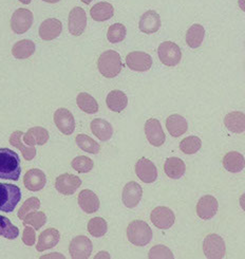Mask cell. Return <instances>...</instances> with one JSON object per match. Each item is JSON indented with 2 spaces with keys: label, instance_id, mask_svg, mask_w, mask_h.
Segmentation results:
<instances>
[{
  "label": "cell",
  "instance_id": "3957f363",
  "mask_svg": "<svg viewBox=\"0 0 245 259\" xmlns=\"http://www.w3.org/2000/svg\"><path fill=\"white\" fill-rule=\"evenodd\" d=\"M127 238L136 246H144L153 239V230L145 221H132L127 228Z\"/></svg>",
  "mask_w": 245,
  "mask_h": 259
},
{
  "label": "cell",
  "instance_id": "4316f807",
  "mask_svg": "<svg viewBox=\"0 0 245 259\" xmlns=\"http://www.w3.org/2000/svg\"><path fill=\"white\" fill-rule=\"evenodd\" d=\"M108 108L113 112L123 111L128 104V98L121 90H112L109 92L106 99Z\"/></svg>",
  "mask_w": 245,
  "mask_h": 259
},
{
  "label": "cell",
  "instance_id": "8d00e7d4",
  "mask_svg": "<svg viewBox=\"0 0 245 259\" xmlns=\"http://www.w3.org/2000/svg\"><path fill=\"white\" fill-rule=\"evenodd\" d=\"M107 230H108L107 221L101 217L92 218L88 222V232L91 236L95 238H100L104 236V235L107 233Z\"/></svg>",
  "mask_w": 245,
  "mask_h": 259
},
{
  "label": "cell",
  "instance_id": "8fae6325",
  "mask_svg": "<svg viewBox=\"0 0 245 259\" xmlns=\"http://www.w3.org/2000/svg\"><path fill=\"white\" fill-rule=\"evenodd\" d=\"M93 245L86 236H76L69 246V252L74 259H88L91 256Z\"/></svg>",
  "mask_w": 245,
  "mask_h": 259
},
{
  "label": "cell",
  "instance_id": "ffe728a7",
  "mask_svg": "<svg viewBox=\"0 0 245 259\" xmlns=\"http://www.w3.org/2000/svg\"><path fill=\"white\" fill-rule=\"evenodd\" d=\"M45 183H46V178H45L44 172L37 168L29 170L25 175V178H23V184H25L27 190L31 192L41 191L45 186Z\"/></svg>",
  "mask_w": 245,
  "mask_h": 259
},
{
  "label": "cell",
  "instance_id": "d4e9b609",
  "mask_svg": "<svg viewBox=\"0 0 245 259\" xmlns=\"http://www.w3.org/2000/svg\"><path fill=\"white\" fill-rule=\"evenodd\" d=\"M224 125L229 132L242 134L245 131V114L239 111H232L225 115Z\"/></svg>",
  "mask_w": 245,
  "mask_h": 259
},
{
  "label": "cell",
  "instance_id": "83f0119b",
  "mask_svg": "<svg viewBox=\"0 0 245 259\" xmlns=\"http://www.w3.org/2000/svg\"><path fill=\"white\" fill-rule=\"evenodd\" d=\"M164 170L170 179L177 180L184 176L186 166L183 160L176 157H171L166 160L164 164Z\"/></svg>",
  "mask_w": 245,
  "mask_h": 259
},
{
  "label": "cell",
  "instance_id": "2e32d148",
  "mask_svg": "<svg viewBox=\"0 0 245 259\" xmlns=\"http://www.w3.org/2000/svg\"><path fill=\"white\" fill-rule=\"evenodd\" d=\"M142 196H143V188L141 185L134 181L128 182L124 187L123 195H122L123 203L127 207L134 208L142 200Z\"/></svg>",
  "mask_w": 245,
  "mask_h": 259
},
{
  "label": "cell",
  "instance_id": "8992f818",
  "mask_svg": "<svg viewBox=\"0 0 245 259\" xmlns=\"http://www.w3.org/2000/svg\"><path fill=\"white\" fill-rule=\"evenodd\" d=\"M203 252L209 259H222L226 252L223 238L217 234L207 235L203 242Z\"/></svg>",
  "mask_w": 245,
  "mask_h": 259
},
{
  "label": "cell",
  "instance_id": "7dc6e473",
  "mask_svg": "<svg viewBox=\"0 0 245 259\" xmlns=\"http://www.w3.org/2000/svg\"><path fill=\"white\" fill-rule=\"evenodd\" d=\"M19 2H20L21 4H23V5H30L32 0H19Z\"/></svg>",
  "mask_w": 245,
  "mask_h": 259
},
{
  "label": "cell",
  "instance_id": "f35d334b",
  "mask_svg": "<svg viewBox=\"0 0 245 259\" xmlns=\"http://www.w3.org/2000/svg\"><path fill=\"white\" fill-rule=\"evenodd\" d=\"M46 222V216L43 211H32L23 218V226H31L34 230L41 229Z\"/></svg>",
  "mask_w": 245,
  "mask_h": 259
},
{
  "label": "cell",
  "instance_id": "603a6c76",
  "mask_svg": "<svg viewBox=\"0 0 245 259\" xmlns=\"http://www.w3.org/2000/svg\"><path fill=\"white\" fill-rule=\"evenodd\" d=\"M61 239V234L56 229H48L43 231L38 238V242L36 245V250L38 252H43L49 250L57 245L58 241Z\"/></svg>",
  "mask_w": 245,
  "mask_h": 259
},
{
  "label": "cell",
  "instance_id": "7bdbcfd3",
  "mask_svg": "<svg viewBox=\"0 0 245 259\" xmlns=\"http://www.w3.org/2000/svg\"><path fill=\"white\" fill-rule=\"evenodd\" d=\"M173 257L174 256L172 252L165 245H156L149 251V254H148V258L150 259H163V258L172 259Z\"/></svg>",
  "mask_w": 245,
  "mask_h": 259
},
{
  "label": "cell",
  "instance_id": "d6a6232c",
  "mask_svg": "<svg viewBox=\"0 0 245 259\" xmlns=\"http://www.w3.org/2000/svg\"><path fill=\"white\" fill-rule=\"evenodd\" d=\"M21 137H23L22 132L18 131V132L13 133L11 135V138H10V144L18 148L21 151L23 158H25L27 161H31L35 158V156H36V149H35L34 146L26 147L25 145H23L21 143Z\"/></svg>",
  "mask_w": 245,
  "mask_h": 259
},
{
  "label": "cell",
  "instance_id": "7402d4cb",
  "mask_svg": "<svg viewBox=\"0 0 245 259\" xmlns=\"http://www.w3.org/2000/svg\"><path fill=\"white\" fill-rule=\"evenodd\" d=\"M49 132L40 126L30 128L27 134L23 135V141L30 146L44 145L49 141Z\"/></svg>",
  "mask_w": 245,
  "mask_h": 259
},
{
  "label": "cell",
  "instance_id": "74e56055",
  "mask_svg": "<svg viewBox=\"0 0 245 259\" xmlns=\"http://www.w3.org/2000/svg\"><path fill=\"white\" fill-rule=\"evenodd\" d=\"M18 228L15 227L9 218L0 215V236L10 240H14L18 237Z\"/></svg>",
  "mask_w": 245,
  "mask_h": 259
},
{
  "label": "cell",
  "instance_id": "277c9868",
  "mask_svg": "<svg viewBox=\"0 0 245 259\" xmlns=\"http://www.w3.org/2000/svg\"><path fill=\"white\" fill-rule=\"evenodd\" d=\"M21 199L20 188L14 184L0 183V210L12 213Z\"/></svg>",
  "mask_w": 245,
  "mask_h": 259
},
{
  "label": "cell",
  "instance_id": "836d02e7",
  "mask_svg": "<svg viewBox=\"0 0 245 259\" xmlns=\"http://www.w3.org/2000/svg\"><path fill=\"white\" fill-rule=\"evenodd\" d=\"M76 103H77V106L79 107V109L83 110L86 113L93 114V113H96L99 111V104H97L96 100L86 92H81L78 94L77 99H76Z\"/></svg>",
  "mask_w": 245,
  "mask_h": 259
},
{
  "label": "cell",
  "instance_id": "5bb4252c",
  "mask_svg": "<svg viewBox=\"0 0 245 259\" xmlns=\"http://www.w3.org/2000/svg\"><path fill=\"white\" fill-rule=\"evenodd\" d=\"M145 134L148 142L155 147H160L165 143L166 136L163 132L160 121L157 119L147 120L145 123Z\"/></svg>",
  "mask_w": 245,
  "mask_h": 259
},
{
  "label": "cell",
  "instance_id": "ee69618b",
  "mask_svg": "<svg viewBox=\"0 0 245 259\" xmlns=\"http://www.w3.org/2000/svg\"><path fill=\"white\" fill-rule=\"evenodd\" d=\"M35 240H36V233H35V231L32 228L26 227L22 234V242L28 246H32L34 245Z\"/></svg>",
  "mask_w": 245,
  "mask_h": 259
},
{
  "label": "cell",
  "instance_id": "d590c367",
  "mask_svg": "<svg viewBox=\"0 0 245 259\" xmlns=\"http://www.w3.org/2000/svg\"><path fill=\"white\" fill-rule=\"evenodd\" d=\"M202 147V141L199 137L190 136L181 141L180 149L186 155H194Z\"/></svg>",
  "mask_w": 245,
  "mask_h": 259
},
{
  "label": "cell",
  "instance_id": "7a4b0ae2",
  "mask_svg": "<svg viewBox=\"0 0 245 259\" xmlns=\"http://www.w3.org/2000/svg\"><path fill=\"white\" fill-rule=\"evenodd\" d=\"M97 68L103 76L107 78L115 77L123 69L121 55L113 50L105 51L99 58Z\"/></svg>",
  "mask_w": 245,
  "mask_h": 259
},
{
  "label": "cell",
  "instance_id": "52a82bcc",
  "mask_svg": "<svg viewBox=\"0 0 245 259\" xmlns=\"http://www.w3.org/2000/svg\"><path fill=\"white\" fill-rule=\"evenodd\" d=\"M33 13L27 9L16 10L11 18V28L16 34L26 33L33 23Z\"/></svg>",
  "mask_w": 245,
  "mask_h": 259
},
{
  "label": "cell",
  "instance_id": "1f68e13d",
  "mask_svg": "<svg viewBox=\"0 0 245 259\" xmlns=\"http://www.w3.org/2000/svg\"><path fill=\"white\" fill-rule=\"evenodd\" d=\"M35 52V44L30 39H22L17 41L13 48H12V54L17 60H26L32 56Z\"/></svg>",
  "mask_w": 245,
  "mask_h": 259
},
{
  "label": "cell",
  "instance_id": "f546056e",
  "mask_svg": "<svg viewBox=\"0 0 245 259\" xmlns=\"http://www.w3.org/2000/svg\"><path fill=\"white\" fill-rule=\"evenodd\" d=\"M205 36V29L203 26L199 25V23H194L192 25L188 31L186 32V44H187L190 48L197 49L202 45Z\"/></svg>",
  "mask_w": 245,
  "mask_h": 259
},
{
  "label": "cell",
  "instance_id": "484cf974",
  "mask_svg": "<svg viewBox=\"0 0 245 259\" xmlns=\"http://www.w3.org/2000/svg\"><path fill=\"white\" fill-rule=\"evenodd\" d=\"M90 128L92 134L97 137L101 141H108L112 138L113 128L112 125L103 119L93 120L90 124Z\"/></svg>",
  "mask_w": 245,
  "mask_h": 259
},
{
  "label": "cell",
  "instance_id": "44dd1931",
  "mask_svg": "<svg viewBox=\"0 0 245 259\" xmlns=\"http://www.w3.org/2000/svg\"><path fill=\"white\" fill-rule=\"evenodd\" d=\"M78 204L85 213L93 214L99 210L101 202L99 197L92 191L84 190L78 195Z\"/></svg>",
  "mask_w": 245,
  "mask_h": 259
},
{
  "label": "cell",
  "instance_id": "cb8c5ba5",
  "mask_svg": "<svg viewBox=\"0 0 245 259\" xmlns=\"http://www.w3.org/2000/svg\"><path fill=\"white\" fill-rule=\"evenodd\" d=\"M166 128L172 137L178 138L187 132L188 124L182 115L172 114L166 120Z\"/></svg>",
  "mask_w": 245,
  "mask_h": 259
},
{
  "label": "cell",
  "instance_id": "e575fe53",
  "mask_svg": "<svg viewBox=\"0 0 245 259\" xmlns=\"http://www.w3.org/2000/svg\"><path fill=\"white\" fill-rule=\"evenodd\" d=\"M75 142L81 150L89 152V154L97 155L101 151V145L96 142V141L88 137L87 135H83V134L78 135L75 139Z\"/></svg>",
  "mask_w": 245,
  "mask_h": 259
},
{
  "label": "cell",
  "instance_id": "6da1fadb",
  "mask_svg": "<svg viewBox=\"0 0 245 259\" xmlns=\"http://www.w3.org/2000/svg\"><path fill=\"white\" fill-rule=\"evenodd\" d=\"M20 174L19 156L9 148H0V179L17 181Z\"/></svg>",
  "mask_w": 245,
  "mask_h": 259
},
{
  "label": "cell",
  "instance_id": "c3c4849f",
  "mask_svg": "<svg viewBox=\"0 0 245 259\" xmlns=\"http://www.w3.org/2000/svg\"><path fill=\"white\" fill-rule=\"evenodd\" d=\"M80 2H81V3H84V4H86V5H89V4L92 2V0H80Z\"/></svg>",
  "mask_w": 245,
  "mask_h": 259
},
{
  "label": "cell",
  "instance_id": "bcb514c9",
  "mask_svg": "<svg viewBox=\"0 0 245 259\" xmlns=\"http://www.w3.org/2000/svg\"><path fill=\"white\" fill-rule=\"evenodd\" d=\"M42 2H45L48 4H57V3H60L61 0H42Z\"/></svg>",
  "mask_w": 245,
  "mask_h": 259
},
{
  "label": "cell",
  "instance_id": "b9f144b4",
  "mask_svg": "<svg viewBox=\"0 0 245 259\" xmlns=\"http://www.w3.org/2000/svg\"><path fill=\"white\" fill-rule=\"evenodd\" d=\"M40 207V201L39 199L36 197H32L26 200V202L23 203L19 210H18V218L22 219L25 218L28 214L32 213V211H36Z\"/></svg>",
  "mask_w": 245,
  "mask_h": 259
},
{
  "label": "cell",
  "instance_id": "30bf717a",
  "mask_svg": "<svg viewBox=\"0 0 245 259\" xmlns=\"http://www.w3.org/2000/svg\"><path fill=\"white\" fill-rule=\"evenodd\" d=\"M81 180L77 176L72 174H64L57 177L55 181L56 191L64 196L73 195L77 188L80 187Z\"/></svg>",
  "mask_w": 245,
  "mask_h": 259
},
{
  "label": "cell",
  "instance_id": "ac0fdd59",
  "mask_svg": "<svg viewBox=\"0 0 245 259\" xmlns=\"http://www.w3.org/2000/svg\"><path fill=\"white\" fill-rule=\"evenodd\" d=\"M63 31V23L60 19L48 18L39 27V36L42 40H53L60 36Z\"/></svg>",
  "mask_w": 245,
  "mask_h": 259
},
{
  "label": "cell",
  "instance_id": "60d3db41",
  "mask_svg": "<svg viewBox=\"0 0 245 259\" xmlns=\"http://www.w3.org/2000/svg\"><path fill=\"white\" fill-rule=\"evenodd\" d=\"M71 166L73 169L80 174H87L92 170L93 166H94V163L93 161L85 156H78L71 162Z\"/></svg>",
  "mask_w": 245,
  "mask_h": 259
},
{
  "label": "cell",
  "instance_id": "5b68a950",
  "mask_svg": "<svg viewBox=\"0 0 245 259\" xmlns=\"http://www.w3.org/2000/svg\"><path fill=\"white\" fill-rule=\"evenodd\" d=\"M158 55L162 64L167 67L177 66L182 58L180 47L172 41L162 42L158 48Z\"/></svg>",
  "mask_w": 245,
  "mask_h": 259
},
{
  "label": "cell",
  "instance_id": "4dcf8cb0",
  "mask_svg": "<svg viewBox=\"0 0 245 259\" xmlns=\"http://www.w3.org/2000/svg\"><path fill=\"white\" fill-rule=\"evenodd\" d=\"M114 8L109 3H99L90 10V15L95 21H106L113 17Z\"/></svg>",
  "mask_w": 245,
  "mask_h": 259
},
{
  "label": "cell",
  "instance_id": "f1b7e54d",
  "mask_svg": "<svg viewBox=\"0 0 245 259\" xmlns=\"http://www.w3.org/2000/svg\"><path fill=\"white\" fill-rule=\"evenodd\" d=\"M223 166L230 172H240L245 166L244 157L238 151H230L223 158Z\"/></svg>",
  "mask_w": 245,
  "mask_h": 259
},
{
  "label": "cell",
  "instance_id": "f6af8a7d",
  "mask_svg": "<svg viewBox=\"0 0 245 259\" xmlns=\"http://www.w3.org/2000/svg\"><path fill=\"white\" fill-rule=\"evenodd\" d=\"M50 257H57V258H64V256H62V254H56V253H54V254H50L49 256H43V257H41V258H50Z\"/></svg>",
  "mask_w": 245,
  "mask_h": 259
},
{
  "label": "cell",
  "instance_id": "ba28073f",
  "mask_svg": "<svg viewBox=\"0 0 245 259\" xmlns=\"http://www.w3.org/2000/svg\"><path fill=\"white\" fill-rule=\"evenodd\" d=\"M150 219L158 229L167 230L173 226L176 221V215L169 207L158 206L151 211Z\"/></svg>",
  "mask_w": 245,
  "mask_h": 259
},
{
  "label": "cell",
  "instance_id": "4fadbf2b",
  "mask_svg": "<svg viewBox=\"0 0 245 259\" xmlns=\"http://www.w3.org/2000/svg\"><path fill=\"white\" fill-rule=\"evenodd\" d=\"M54 122L58 131L66 136L72 135L75 131V120L71 111L66 108L57 109L54 113Z\"/></svg>",
  "mask_w": 245,
  "mask_h": 259
},
{
  "label": "cell",
  "instance_id": "e0dca14e",
  "mask_svg": "<svg viewBox=\"0 0 245 259\" xmlns=\"http://www.w3.org/2000/svg\"><path fill=\"white\" fill-rule=\"evenodd\" d=\"M218 200L211 195L203 196L197 204V214L203 220L212 219L218 211Z\"/></svg>",
  "mask_w": 245,
  "mask_h": 259
},
{
  "label": "cell",
  "instance_id": "9c48e42d",
  "mask_svg": "<svg viewBox=\"0 0 245 259\" xmlns=\"http://www.w3.org/2000/svg\"><path fill=\"white\" fill-rule=\"evenodd\" d=\"M126 64L128 68L131 69L132 71L145 72L153 67V58H151L148 53L142 51H134L127 55Z\"/></svg>",
  "mask_w": 245,
  "mask_h": 259
},
{
  "label": "cell",
  "instance_id": "9a60e30c",
  "mask_svg": "<svg viewBox=\"0 0 245 259\" xmlns=\"http://www.w3.org/2000/svg\"><path fill=\"white\" fill-rule=\"evenodd\" d=\"M135 174L139 180L145 183H153L158 178V169L154 162L149 159L142 158L135 164Z\"/></svg>",
  "mask_w": 245,
  "mask_h": 259
},
{
  "label": "cell",
  "instance_id": "d6986e66",
  "mask_svg": "<svg viewBox=\"0 0 245 259\" xmlns=\"http://www.w3.org/2000/svg\"><path fill=\"white\" fill-rule=\"evenodd\" d=\"M161 17L154 10H149L142 15L139 19L138 27L145 34H153L160 30L161 28Z\"/></svg>",
  "mask_w": 245,
  "mask_h": 259
},
{
  "label": "cell",
  "instance_id": "ab89813d",
  "mask_svg": "<svg viewBox=\"0 0 245 259\" xmlns=\"http://www.w3.org/2000/svg\"><path fill=\"white\" fill-rule=\"evenodd\" d=\"M126 27L122 23H113L109 27L107 32V38L111 44H118L125 39L126 37Z\"/></svg>",
  "mask_w": 245,
  "mask_h": 259
},
{
  "label": "cell",
  "instance_id": "7c38bea8",
  "mask_svg": "<svg viewBox=\"0 0 245 259\" xmlns=\"http://www.w3.org/2000/svg\"><path fill=\"white\" fill-rule=\"evenodd\" d=\"M87 26V15L83 8L75 7L69 14V32L74 36H80Z\"/></svg>",
  "mask_w": 245,
  "mask_h": 259
}]
</instances>
